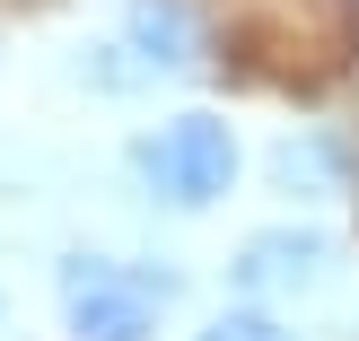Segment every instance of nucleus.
I'll return each instance as SVG.
<instances>
[{
    "label": "nucleus",
    "mask_w": 359,
    "mask_h": 341,
    "mask_svg": "<svg viewBox=\"0 0 359 341\" xmlns=\"http://www.w3.org/2000/svg\"><path fill=\"white\" fill-rule=\"evenodd\" d=\"M53 289H62L70 341H158L167 307L184 298V272L132 263V254H62Z\"/></svg>",
    "instance_id": "f257e3e1"
},
{
    "label": "nucleus",
    "mask_w": 359,
    "mask_h": 341,
    "mask_svg": "<svg viewBox=\"0 0 359 341\" xmlns=\"http://www.w3.org/2000/svg\"><path fill=\"white\" fill-rule=\"evenodd\" d=\"M0 315H9V298H0Z\"/></svg>",
    "instance_id": "0eeeda50"
},
{
    "label": "nucleus",
    "mask_w": 359,
    "mask_h": 341,
    "mask_svg": "<svg viewBox=\"0 0 359 341\" xmlns=\"http://www.w3.org/2000/svg\"><path fill=\"white\" fill-rule=\"evenodd\" d=\"M123 53H140V70H193L202 62V18H193V0H132Z\"/></svg>",
    "instance_id": "39448f33"
},
{
    "label": "nucleus",
    "mask_w": 359,
    "mask_h": 341,
    "mask_svg": "<svg viewBox=\"0 0 359 341\" xmlns=\"http://www.w3.org/2000/svg\"><path fill=\"white\" fill-rule=\"evenodd\" d=\"M193 341H298V333L280 324L272 307H255V298H245V307H228V315H210V324L193 333Z\"/></svg>",
    "instance_id": "423d86ee"
},
{
    "label": "nucleus",
    "mask_w": 359,
    "mask_h": 341,
    "mask_svg": "<svg viewBox=\"0 0 359 341\" xmlns=\"http://www.w3.org/2000/svg\"><path fill=\"white\" fill-rule=\"evenodd\" d=\"M263 175H272V193L280 202H351V184H359V149L342 132H290V140H272V158H263Z\"/></svg>",
    "instance_id": "20e7f679"
},
{
    "label": "nucleus",
    "mask_w": 359,
    "mask_h": 341,
    "mask_svg": "<svg viewBox=\"0 0 359 341\" xmlns=\"http://www.w3.org/2000/svg\"><path fill=\"white\" fill-rule=\"evenodd\" d=\"M237 167H245V149H237V132H228L219 114H167V123H149V132L132 140V175H140V193H149L158 210H210V202H228V184H237Z\"/></svg>",
    "instance_id": "f03ea898"
},
{
    "label": "nucleus",
    "mask_w": 359,
    "mask_h": 341,
    "mask_svg": "<svg viewBox=\"0 0 359 341\" xmlns=\"http://www.w3.org/2000/svg\"><path fill=\"white\" fill-rule=\"evenodd\" d=\"M342 280V245L325 228H255L228 263V289L255 298V307H307Z\"/></svg>",
    "instance_id": "7ed1b4c3"
}]
</instances>
